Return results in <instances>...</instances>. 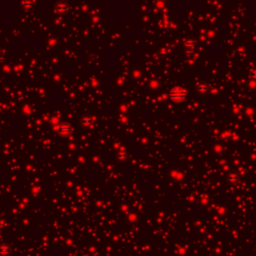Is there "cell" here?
I'll return each instance as SVG.
<instances>
[{
	"mask_svg": "<svg viewBox=\"0 0 256 256\" xmlns=\"http://www.w3.org/2000/svg\"><path fill=\"white\" fill-rule=\"evenodd\" d=\"M187 92L185 89L181 87H175L170 91V97L174 101H182L185 98Z\"/></svg>",
	"mask_w": 256,
	"mask_h": 256,
	"instance_id": "obj_1",
	"label": "cell"
},
{
	"mask_svg": "<svg viewBox=\"0 0 256 256\" xmlns=\"http://www.w3.org/2000/svg\"><path fill=\"white\" fill-rule=\"evenodd\" d=\"M10 249L9 248H0V253L1 254H8Z\"/></svg>",
	"mask_w": 256,
	"mask_h": 256,
	"instance_id": "obj_2",
	"label": "cell"
}]
</instances>
